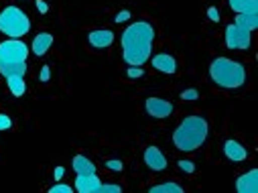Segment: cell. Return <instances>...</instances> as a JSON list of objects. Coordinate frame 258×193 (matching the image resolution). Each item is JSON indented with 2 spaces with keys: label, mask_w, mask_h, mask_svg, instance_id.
Wrapping results in <instances>:
<instances>
[{
  "label": "cell",
  "mask_w": 258,
  "mask_h": 193,
  "mask_svg": "<svg viewBox=\"0 0 258 193\" xmlns=\"http://www.w3.org/2000/svg\"><path fill=\"white\" fill-rule=\"evenodd\" d=\"M155 41V29L147 21L133 23L122 33V57L124 63L131 68H141L149 61Z\"/></svg>",
  "instance_id": "1"
},
{
  "label": "cell",
  "mask_w": 258,
  "mask_h": 193,
  "mask_svg": "<svg viewBox=\"0 0 258 193\" xmlns=\"http://www.w3.org/2000/svg\"><path fill=\"white\" fill-rule=\"evenodd\" d=\"M208 120L202 118V116H187L179 126L177 131L173 135V145L175 149L183 151V153H193L198 151L206 139H208Z\"/></svg>",
  "instance_id": "2"
},
{
  "label": "cell",
  "mask_w": 258,
  "mask_h": 193,
  "mask_svg": "<svg viewBox=\"0 0 258 193\" xmlns=\"http://www.w3.org/2000/svg\"><path fill=\"white\" fill-rule=\"evenodd\" d=\"M27 57H29V47L21 39L3 41L0 43V74L5 78H13V76L25 78Z\"/></svg>",
  "instance_id": "3"
},
{
  "label": "cell",
  "mask_w": 258,
  "mask_h": 193,
  "mask_svg": "<svg viewBox=\"0 0 258 193\" xmlns=\"http://www.w3.org/2000/svg\"><path fill=\"white\" fill-rule=\"evenodd\" d=\"M210 76L214 80L216 86L232 90V88H240L246 84V70L242 63L228 59V57H218L212 61L210 66Z\"/></svg>",
  "instance_id": "4"
},
{
  "label": "cell",
  "mask_w": 258,
  "mask_h": 193,
  "mask_svg": "<svg viewBox=\"0 0 258 193\" xmlns=\"http://www.w3.org/2000/svg\"><path fill=\"white\" fill-rule=\"evenodd\" d=\"M258 27V15H238L232 25L226 27L228 49L246 51L252 41V31Z\"/></svg>",
  "instance_id": "5"
},
{
  "label": "cell",
  "mask_w": 258,
  "mask_h": 193,
  "mask_svg": "<svg viewBox=\"0 0 258 193\" xmlns=\"http://www.w3.org/2000/svg\"><path fill=\"white\" fill-rule=\"evenodd\" d=\"M0 31L9 39H23L31 31V21L19 7H7L0 13Z\"/></svg>",
  "instance_id": "6"
},
{
  "label": "cell",
  "mask_w": 258,
  "mask_h": 193,
  "mask_svg": "<svg viewBox=\"0 0 258 193\" xmlns=\"http://www.w3.org/2000/svg\"><path fill=\"white\" fill-rule=\"evenodd\" d=\"M147 112L153 118H169L173 114V104L163 98H149L147 100Z\"/></svg>",
  "instance_id": "7"
},
{
  "label": "cell",
  "mask_w": 258,
  "mask_h": 193,
  "mask_svg": "<svg viewBox=\"0 0 258 193\" xmlns=\"http://www.w3.org/2000/svg\"><path fill=\"white\" fill-rule=\"evenodd\" d=\"M74 189L78 193H100L102 181H100V177L96 173H92V175H78Z\"/></svg>",
  "instance_id": "8"
},
{
  "label": "cell",
  "mask_w": 258,
  "mask_h": 193,
  "mask_svg": "<svg viewBox=\"0 0 258 193\" xmlns=\"http://www.w3.org/2000/svg\"><path fill=\"white\" fill-rule=\"evenodd\" d=\"M88 41H90V45L96 47V49H106V47H110V45L114 43V33L108 31V29H96V31L90 33Z\"/></svg>",
  "instance_id": "9"
},
{
  "label": "cell",
  "mask_w": 258,
  "mask_h": 193,
  "mask_svg": "<svg viewBox=\"0 0 258 193\" xmlns=\"http://www.w3.org/2000/svg\"><path fill=\"white\" fill-rule=\"evenodd\" d=\"M145 163L153 171H165L167 169V159H165V155L157 147H149L145 151Z\"/></svg>",
  "instance_id": "10"
},
{
  "label": "cell",
  "mask_w": 258,
  "mask_h": 193,
  "mask_svg": "<svg viewBox=\"0 0 258 193\" xmlns=\"http://www.w3.org/2000/svg\"><path fill=\"white\" fill-rule=\"evenodd\" d=\"M236 189L240 193H256L258 191V171L252 169L248 173H244L238 181H236Z\"/></svg>",
  "instance_id": "11"
},
{
  "label": "cell",
  "mask_w": 258,
  "mask_h": 193,
  "mask_svg": "<svg viewBox=\"0 0 258 193\" xmlns=\"http://www.w3.org/2000/svg\"><path fill=\"white\" fill-rule=\"evenodd\" d=\"M151 66L157 70V72H163V74H175L177 72V61L175 57L167 55V53H159L153 57L151 61Z\"/></svg>",
  "instance_id": "12"
},
{
  "label": "cell",
  "mask_w": 258,
  "mask_h": 193,
  "mask_svg": "<svg viewBox=\"0 0 258 193\" xmlns=\"http://www.w3.org/2000/svg\"><path fill=\"white\" fill-rule=\"evenodd\" d=\"M224 155H226L230 161L240 163V161H246L248 151H246V147H242L238 141L230 139V141H226V143H224Z\"/></svg>",
  "instance_id": "13"
},
{
  "label": "cell",
  "mask_w": 258,
  "mask_h": 193,
  "mask_svg": "<svg viewBox=\"0 0 258 193\" xmlns=\"http://www.w3.org/2000/svg\"><path fill=\"white\" fill-rule=\"evenodd\" d=\"M236 15H258V0H228Z\"/></svg>",
  "instance_id": "14"
},
{
  "label": "cell",
  "mask_w": 258,
  "mask_h": 193,
  "mask_svg": "<svg viewBox=\"0 0 258 193\" xmlns=\"http://www.w3.org/2000/svg\"><path fill=\"white\" fill-rule=\"evenodd\" d=\"M53 35L51 33H39V35H35V39H33V53L37 55V57H43L49 49H51V45H53Z\"/></svg>",
  "instance_id": "15"
},
{
  "label": "cell",
  "mask_w": 258,
  "mask_h": 193,
  "mask_svg": "<svg viewBox=\"0 0 258 193\" xmlns=\"http://www.w3.org/2000/svg\"><path fill=\"white\" fill-rule=\"evenodd\" d=\"M72 165H74V171L78 175H92V173H96V165L88 157H84V155H76Z\"/></svg>",
  "instance_id": "16"
},
{
  "label": "cell",
  "mask_w": 258,
  "mask_h": 193,
  "mask_svg": "<svg viewBox=\"0 0 258 193\" xmlns=\"http://www.w3.org/2000/svg\"><path fill=\"white\" fill-rule=\"evenodd\" d=\"M7 84H9V90H11V94H13L15 98L25 96V92H27L25 78H21V76H13V78H7Z\"/></svg>",
  "instance_id": "17"
},
{
  "label": "cell",
  "mask_w": 258,
  "mask_h": 193,
  "mask_svg": "<svg viewBox=\"0 0 258 193\" xmlns=\"http://www.w3.org/2000/svg\"><path fill=\"white\" fill-rule=\"evenodd\" d=\"M151 193H183V187L177 183H161L149 189Z\"/></svg>",
  "instance_id": "18"
},
{
  "label": "cell",
  "mask_w": 258,
  "mask_h": 193,
  "mask_svg": "<svg viewBox=\"0 0 258 193\" xmlns=\"http://www.w3.org/2000/svg\"><path fill=\"white\" fill-rule=\"evenodd\" d=\"M76 189L72 187V185H66V183H57V185H53L51 189H49V193H74Z\"/></svg>",
  "instance_id": "19"
},
{
  "label": "cell",
  "mask_w": 258,
  "mask_h": 193,
  "mask_svg": "<svg viewBox=\"0 0 258 193\" xmlns=\"http://www.w3.org/2000/svg\"><path fill=\"white\" fill-rule=\"evenodd\" d=\"M11 128H13V120H11V116L0 114V133H3V131H11Z\"/></svg>",
  "instance_id": "20"
},
{
  "label": "cell",
  "mask_w": 258,
  "mask_h": 193,
  "mask_svg": "<svg viewBox=\"0 0 258 193\" xmlns=\"http://www.w3.org/2000/svg\"><path fill=\"white\" fill-rule=\"evenodd\" d=\"M200 98V92L196 88H189L185 92H181V100H198Z\"/></svg>",
  "instance_id": "21"
},
{
  "label": "cell",
  "mask_w": 258,
  "mask_h": 193,
  "mask_svg": "<svg viewBox=\"0 0 258 193\" xmlns=\"http://www.w3.org/2000/svg\"><path fill=\"white\" fill-rule=\"evenodd\" d=\"M106 167H108L110 171H116V173H120V171L124 169L122 161H118V159H110V161H106Z\"/></svg>",
  "instance_id": "22"
},
{
  "label": "cell",
  "mask_w": 258,
  "mask_h": 193,
  "mask_svg": "<svg viewBox=\"0 0 258 193\" xmlns=\"http://www.w3.org/2000/svg\"><path fill=\"white\" fill-rule=\"evenodd\" d=\"M177 165H179V169L185 171V173H193V171H196V165H193V161H187V159L179 161Z\"/></svg>",
  "instance_id": "23"
},
{
  "label": "cell",
  "mask_w": 258,
  "mask_h": 193,
  "mask_svg": "<svg viewBox=\"0 0 258 193\" xmlns=\"http://www.w3.org/2000/svg\"><path fill=\"white\" fill-rule=\"evenodd\" d=\"M126 76L131 78V80H139V78H143V76H145V72H143V68H128Z\"/></svg>",
  "instance_id": "24"
},
{
  "label": "cell",
  "mask_w": 258,
  "mask_h": 193,
  "mask_svg": "<svg viewBox=\"0 0 258 193\" xmlns=\"http://www.w3.org/2000/svg\"><path fill=\"white\" fill-rule=\"evenodd\" d=\"M208 19L214 21V23H218V21H220V11H218L216 7H210V9H208Z\"/></svg>",
  "instance_id": "25"
},
{
  "label": "cell",
  "mask_w": 258,
  "mask_h": 193,
  "mask_svg": "<svg viewBox=\"0 0 258 193\" xmlns=\"http://www.w3.org/2000/svg\"><path fill=\"white\" fill-rule=\"evenodd\" d=\"M128 19H131V13H128V11H120V13L114 17L116 23H124V21H128Z\"/></svg>",
  "instance_id": "26"
},
{
  "label": "cell",
  "mask_w": 258,
  "mask_h": 193,
  "mask_svg": "<svg viewBox=\"0 0 258 193\" xmlns=\"http://www.w3.org/2000/svg\"><path fill=\"white\" fill-rule=\"evenodd\" d=\"M41 82H49V78H51V70H49V66H43L41 68Z\"/></svg>",
  "instance_id": "27"
},
{
  "label": "cell",
  "mask_w": 258,
  "mask_h": 193,
  "mask_svg": "<svg viewBox=\"0 0 258 193\" xmlns=\"http://www.w3.org/2000/svg\"><path fill=\"white\" fill-rule=\"evenodd\" d=\"M35 3H37V9H39V13H47L49 11V7H47V3H43V0H35Z\"/></svg>",
  "instance_id": "28"
},
{
  "label": "cell",
  "mask_w": 258,
  "mask_h": 193,
  "mask_svg": "<svg viewBox=\"0 0 258 193\" xmlns=\"http://www.w3.org/2000/svg\"><path fill=\"white\" fill-rule=\"evenodd\" d=\"M63 173H66V169H63V167H57V169H55V179H61Z\"/></svg>",
  "instance_id": "29"
}]
</instances>
